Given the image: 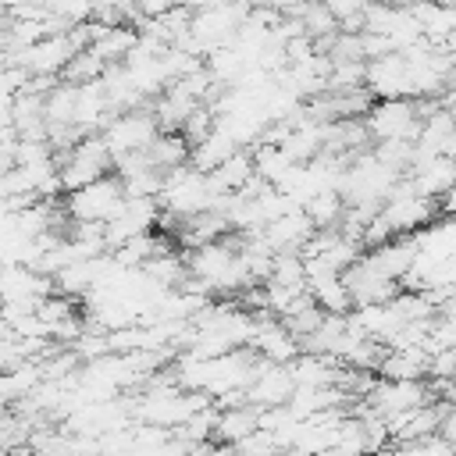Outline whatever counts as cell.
I'll return each mask as SVG.
<instances>
[{"instance_id":"24","label":"cell","mask_w":456,"mask_h":456,"mask_svg":"<svg viewBox=\"0 0 456 456\" xmlns=\"http://www.w3.org/2000/svg\"><path fill=\"white\" fill-rule=\"evenodd\" d=\"M299 4H306V0H285V7H299Z\"/></svg>"},{"instance_id":"15","label":"cell","mask_w":456,"mask_h":456,"mask_svg":"<svg viewBox=\"0 0 456 456\" xmlns=\"http://www.w3.org/2000/svg\"><path fill=\"white\" fill-rule=\"evenodd\" d=\"M420 36L428 43H438V46H452L456 39V7L449 4H438V0H410L406 4Z\"/></svg>"},{"instance_id":"22","label":"cell","mask_w":456,"mask_h":456,"mask_svg":"<svg viewBox=\"0 0 456 456\" xmlns=\"http://www.w3.org/2000/svg\"><path fill=\"white\" fill-rule=\"evenodd\" d=\"M103 68H107V64H103L89 46H78V50L68 57V64L61 68V78L78 86V82H93V78H100V75H103Z\"/></svg>"},{"instance_id":"18","label":"cell","mask_w":456,"mask_h":456,"mask_svg":"<svg viewBox=\"0 0 456 456\" xmlns=\"http://www.w3.org/2000/svg\"><path fill=\"white\" fill-rule=\"evenodd\" d=\"M232 150H239L235 146V139L214 121L196 142H189V164L196 167V171H210V167H217Z\"/></svg>"},{"instance_id":"13","label":"cell","mask_w":456,"mask_h":456,"mask_svg":"<svg viewBox=\"0 0 456 456\" xmlns=\"http://www.w3.org/2000/svg\"><path fill=\"white\" fill-rule=\"evenodd\" d=\"M139 32L128 21H93L89 18V50L103 61V64H118L128 57V50L135 46Z\"/></svg>"},{"instance_id":"1","label":"cell","mask_w":456,"mask_h":456,"mask_svg":"<svg viewBox=\"0 0 456 456\" xmlns=\"http://www.w3.org/2000/svg\"><path fill=\"white\" fill-rule=\"evenodd\" d=\"M367 139L381 142V139H413L420 128V103L413 96H381L370 100L367 110L360 114Z\"/></svg>"},{"instance_id":"8","label":"cell","mask_w":456,"mask_h":456,"mask_svg":"<svg viewBox=\"0 0 456 456\" xmlns=\"http://www.w3.org/2000/svg\"><path fill=\"white\" fill-rule=\"evenodd\" d=\"M46 292H53L50 274H43L32 264L7 260L0 264V303H39Z\"/></svg>"},{"instance_id":"20","label":"cell","mask_w":456,"mask_h":456,"mask_svg":"<svg viewBox=\"0 0 456 456\" xmlns=\"http://www.w3.org/2000/svg\"><path fill=\"white\" fill-rule=\"evenodd\" d=\"M299 207H303V214L310 217L314 228H335V224L342 221L346 200H342L338 189H317V192H310Z\"/></svg>"},{"instance_id":"21","label":"cell","mask_w":456,"mask_h":456,"mask_svg":"<svg viewBox=\"0 0 456 456\" xmlns=\"http://www.w3.org/2000/svg\"><path fill=\"white\" fill-rule=\"evenodd\" d=\"M142 153H146V160H150L157 171H167V167L189 160V139H185L182 132H157L153 142H150Z\"/></svg>"},{"instance_id":"16","label":"cell","mask_w":456,"mask_h":456,"mask_svg":"<svg viewBox=\"0 0 456 456\" xmlns=\"http://www.w3.org/2000/svg\"><path fill=\"white\" fill-rule=\"evenodd\" d=\"M314 235V224H310V217L303 214V207H289L285 214H278L274 221H267L264 228H260V239L274 249V253H281V249H303V242Z\"/></svg>"},{"instance_id":"25","label":"cell","mask_w":456,"mask_h":456,"mask_svg":"<svg viewBox=\"0 0 456 456\" xmlns=\"http://www.w3.org/2000/svg\"><path fill=\"white\" fill-rule=\"evenodd\" d=\"M4 413H7V406H4V403H0V420H4Z\"/></svg>"},{"instance_id":"5","label":"cell","mask_w":456,"mask_h":456,"mask_svg":"<svg viewBox=\"0 0 456 456\" xmlns=\"http://www.w3.org/2000/svg\"><path fill=\"white\" fill-rule=\"evenodd\" d=\"M428 399H431V392H428L424 378H374L370 388L363 392V406L385 420L395 413H406Z\"/></svg>"},{"instance_id":"17","label":"cell","mask_w":456,"mask_h":456,"mask_svg":"<svg viewBox=\"0 0 456 456\" xmlns=\"http://www.w3.org/2000/svg\"><path fill=\"white\" fill-rule=\"evenodd\" d=\"M39 381H43L39 360H32V356L18 360L14 367L0 370V403H4V406H14V403L28 399V395L36 392V385H39Z\"/></svg>"},{"instance_id":"10","label":"cell","mask_w":456,"mask_h":456,"mask_svg":"<svg viewBox=\"0 0 456 456\" xmlns=\"http://www.w3.org/2000/svg\"><path fill=\"white\" fill-rule=\"evenodd\" d=\"M342 281H346V289H349L353 306H360V303H385V299H392V296L403 289L399 281H392L388 274H381L363 253L342 271Z\"/></svg>"},{"instance_id":"12","label":"cell","mask_w":456,"mask_h":456,"mask_svg":"<svg viewBox=\"0 0 456 456\" xmlns=\"http://www.w3.org/2000/svg\"><path fill=\"white\" fill-rule=\"evenodd\" d=\"M306 296L324 310V314H346L353 306L349 299V289L342 281V271H331V267H321V264H306Z\"/></svg>"},{"instance_id":"2","label":"cell","mask_w":456,"mask_h":456,"mask_svg":"<svg viewBox=\"0 0 456 456\" xmlns=\"http://www.w3.org/2000/svg\"><path fill=\"white\" fill-rule=\"evenodd\" d=\"M157 132H160V125H157L153 110H150V103H142V107L114 110L96 135L103 139V146L110 150V157H125V153H142L153 142Z\"/></svg>"},{"instance_id":"6","label":"cell","mask_w":456,"mask_h":456,"mask_svg":"<svg viewBox=\"0 0 456 456\" xmlns=\"http://www.w3.org/2000/svg\"><path fill=\"white\" fill-rule=\"evenodd\" d=\"M160 221V203L157 196H125L121 207L103 221V239H107V249L142 235V232H153Z\"/></svg>"},{"instance_id":"9","label":"cell","mask_w":456,"mask_h":456,"mask_svg":"<svg viewBox=\"0 0 456 456\" xmlns=\"http://www.w3.org/2000/svg\"><path fill=\"white\" fill-rule=\"evenodd\" d=\"M256 314V324H253V335H249V349L260 356V360H271V363H289L296 353H299V338L267 310H253Z\"/></svg>"},{"instance_id":"23","label":"cell","mask_w":456,"mask_h":456,"mask_svg":"<svg viewBox=\"0 0 456 456\" xmlns=\"http://www.w3.org/2000/svg\"><path fill=\"white\" fill-rule=\"evenodd\" d=\"M18 360H25V349H21V338L18 335H7L0 331V370L14 367Z\"/></svg>"},{"instance_id":"11","label":"cell","mask_w":456,"mask_h":456,"mask_svg":"<svg viewBox=\"0 0 456 456\" xmlns=\"http://www.w3.org/2000/svg\"><path fill=\"white\" fill-rule=\"evenodd\" d=\"M292 374H289V363H271V360H256V370L249 378V385L242 388L246 403L253 406H278L289 399L292 392Z\"/></svg>"},{"instance_id":"4","label":"cell","mask_w":456,"mask_h":456,"mask_svg":"<svg viewBox=\"0 0 456 456\" xmlns=\"http://www.w3.org/2000/svg\"><path fill=\"white\" fill-rule=\"evenodd\" d=\"M121 200H125L121 182H118V175L107 171V175H100V178H93L78 189H68L61 210H64L68 221H100L103 224L121 207Z\"/></svg>"},{"instance_id":"14","label":"cell","mask_w":456,"mask_h":456,"mask_svg":"<svg viewBox=\"0 0 456 456\" xmlns=\"http://www.w3.org/2000/svg\"><path fill=\"white\" fill-rule=\"evenodd\" d=\"M403 175L410 178V185H413L420 196L438 200L442 192H452V182H456V164H452V157L435 153V157H417V160H413V164H410Z\"/></svg>"},{"instance_id":"7","label":"cell","mask_w":456,"mask_h":456,"mask_svg":"<svg viewBox=\"0 0 456 456\" xmlns=\"http://www.w3.org/2000/svg\"><path fill=\"white\" fill-rule=\"evenodd\" d=\"M363 89L370 100L381 96H413V78H410V61L403 50H388L378 57L363 61Z\"/></svg>"},{"instance_id":"19","label":"cell","mask_w":456,"mask_h":456,"mask_svg":"<svg viewBox=\"0 0 456 456\" xmlns=\"http://www.w3.org/2000/svg\"><path fill=\"white\" fill-rule=\"evenodd\" d=\"M253 175H256V171H253V153H249V146L232 150L217 167L207 171V178H210V185H214L217 192H239Z\"/></svg>"},{"instance_id":"3","label":"cell","mask_w":456,"mask_h":456,"mask_svg":"<svg viewBox=\"0 0 456 456\" xmlns=\"http://www.w3.org/2000/svg\"><path fill=\"white\" fill-rule=\"evenodd\" d=\"M110 164H114V157H110V150L103 146V139L96 132L75 139L64 153H57V182H61V192L78 189V185L107 175Z\"/></svg>"}]
</instances>
